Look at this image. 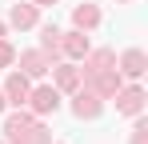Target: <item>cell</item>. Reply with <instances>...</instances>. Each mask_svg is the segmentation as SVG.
Masks as SVG:
<instances>
[{"mask_svg": "<svg viewBox=\"0 0 148 144\" xmlns=\"http://www.w3.org/2000/svg\"><path fill=\"white\" fill-rule=\"evenodd\" d=\"M32 4H36V8H52L56 0H32Z\"/></svg>", "mask_w": 148, "mask_h": 144, "instance_id": "e0dca14e", "label": "cell"}, {"mask_svg": "<svg viewBox=\"0 0 148 144\" xmlns=\"http://www.w3.org/2000/svg\"><path fill=\"white\" fill-rule=\"evenodd\" d=\"M40 52L48 56L52 64L60 60V28H56V24H44V32H40Z\"/></svg>", "mask_w": 148, "mask_h": 144, "instance_id": "7c38bea8", "label": "cell"}, {"mask_svg": "<svg viewBox=\"0 0 148 144\" xmlns=\"http://www.w3.org/2000/svg\"><path fill=\"white\" fill-rule=\"evenodd\" d=\"M8 64H16V48L0 36V68H8Z\"/></svg>", "mask_w": 148, "mask_h": 144, "instance_id": "9a60e30c", "label": "cell"}, {"mask_svg": "<svg viewBox=\"0 0 148 144\" xmlns=\"http://www.w3.org/2000/svg\"><path fill=\"white\" fill-rule=\"evenodd\" d=\"M100 108H104V100H100L88 84H80V88H76V100H72V116L76 120H96Z\"/></svg>", "mask_w": 148, "mask_h": 144, "instance_id": "277c9868", "label": "cell"}, {"mask_svg": "<svg viewBox=\"0 0 148 144\" xmlns=\"http://www.w3.org/2000/svg\"><path fill=\"white\" fill-rule=\"evenodd\" d=\"M144 72H148V56L140 52V48H128V52L120 56V76H128V80H140Z\"/></svg>", "mask_w": 148, "mask_h": 144, "instance_id": "30bf717a", "label": "cell"}, {"mask_svg": "<svg viewBox=\"0 0 148 144\" xmlns=\"http://www.w3.org/2000/svg\"><path fill=\"white\" fill-rule=\"evenodd\" d=\"M116 64V52L112 48H88V56H84V68H80V80H88V76H96V72H104V68H112Z\"/></svg>", "mask_w": 148, "mask_h": 144, "instance_id": "52a82bcc", "label": "cell"}, {"mask_svg": "<svg viewBox=\"0 0 148 144\" xmlns=\"http://www.w3.org/2000/svg\"><path fill=\"white\" fill-rule=\"evenodd\" d=\"M52 84H56L60 92H76V88H80V68L56 60V64H52Z\"/></svg>", "mask_w": 148, "mask_h": 144, "instance_id": "9c48e42d", "label": "cell"}, {"mask_svg": "<svg viewBox=\"0 0 148 144\" xmlns=\"http://www.w3.org/2000/svg\"><path fill=\"white\" fill-rule=\"evenodd\" d=\"M4 136H8V144H52V132L44 124H36V116L24 108L4 120Z\"/></svg>", "mask_w": 148, "mask_h": 144, "instance_id": "6da1fadb", "label": "cell"}, {"mask_svg": "<svg viewBox=\"0 0 148 144\" xmlns=\"http://www.w3.org/2000/svg\"><path fill=\"white\" fill-rule=\"evenodd\" d=\"M72 24L80 28V32L96 28V24H100V8H96V4H76V8H72Z\"/></svg>", "mask_w": 148, "mask_h": 144, "instance_id": "4fadbf2b", "label": "cell"}, {"mask_svg": "<svg viewBox=\"0 0 148 144\" xmlns=\"http://www.w3.org/2000/svg\"><path fill=\"white\" fill-rule=\"evenodd\" d=\"M80 84H88L100 100H112V96L120 92L124 76H120V68H104V72H96V76H88V80H80Z\"/></svg>", "mask_w": 148, "mask_h": 144, "instance_id": "3957f363", "label": "cell"}, {"mask_svg": "<svg viewBox=\"0 0 148 144\" xmlns=\"http://www.w3.org/2000/svg\"><path fill=\"white\" fill-rule=\"evenodd\" d=\"M4 108H8V100H4V88H0V112H4Z\"/></svg>", "mask_w": 148, "mask_h": 144, "instance_id": "ac0fdd59", "label": "cell"}, {"mask_svg": "<svg viewBox=\"0 0 148 144\" xmlns=\"http://www.w3.org/2000/svg\"><path fill=\"white\" fill-rule=\"evenodd\" d=\"M88 36L80 32V28H72V32H60V56H68V60H84L88 56Z\"/></svg>", "mask_w": 148, "mask_h": 144, "instance_id": "8992f818", "label": "cell"}, {"mask_svg": "<svg viewBox=\"0 0 148 144\" xmlns=\"http://www.w3.org/2000/svg\"><path fill=\"white\" fill-rule=\"evenodd\" d=\"M0 36H4V24H0Z\"/></svg>", "mask_w": 148, "mask_h": 144, "instance_id": "d6986e66", "label": "cell"}, {"mask_svg": "<svg viewBox=\"0 0 148 144\" xmlns=\"http://www.w3.org/2000/svg\"><path fill=\"white\" fill-rule=\"evenodd\" d=\"M28 92H32V84H28L24 72H8V80H4V100L20 108V104L28 100Z\"/></svg>", "mask_w": 148, "mask_h": 144, "instance_id": "ba28073f", "label": "cell"}, {"mask_svg": "<svg viewBox=\"0 0 148 144\" xmlns=\"http://www.w3.org/2000/svg\"><path fill=\"white\" fill-rule=\"evenodd\" d=\"M132 144H148V120L136 116V128H132Z\"/></svg>", "mask_w": 148, "mask_h": 144, "instance_id": "2e32d148", "label": "cell"}, {"mask_svg": "<svg viewBox=\"0 0 148 144\" xmlns=\"http://www.w3.org/2000/svg\"><path fill=\"white\" fill-rule=\"evenodd\" d=\"M24 104H32V116H48V112L60 108V88H56V84H40V88L28 92Z\"/></svg>", "mask_w": 148, "mask_h": 144, "instance_id": "7a4b0ae2", "label": "cell"}, {"mask_svg": "<svg viewBox=\"0 0 148 144\" xmlns=\"http://www.w3.org/2000/svg\"><path fill=\"white\" fill-rule=\"evenodd\" d=\"M16 60H20V72H24L28 80H32V76H44V72L52 68V60L44 56V52H20Z\"/></svg>", "mask_w": 148, "mask_h": 144, "instance_id": "8fae6325", "label": "cell"}, {"mask_svg": "<svg viewBox=\"0 0 148 144\" xmlns=\"http://www.w3.org/2000/svg\"><path fill=\"white\" fill-rule=\"evenodd\" d=\"M8 20L16 24V28H32V24H36V4H12Z\"/></svg>", "mask_w": 148, "mask_h": 144, "instance_id": "5bb4252c", "label": "cell"}, {"mask_svg": "<svg viewBox=\"0 0 148 144\" xmlns=\"http://www.w3.org/2000/svg\"><path fill=\"white\" fill-rule=\"evenodd\" d=\"M120 4H132V0H120Z\"/></svg>", "mask_w": 148, "mask_h": 144, "instance_id": "ffe728a7", "label": "cell"}, {"mask_svg": "<svg viewBox=\"0 0 148 144\" xmlns=\"http://www.w3.org/2000/svg\"><path fill=\"white\" fill-rule=\"evenodd\" d=\"M112 100H116V112H124V116H140V112H144V88H136V84H132V88H124L120 84V92L112 96Z\"/></svg>", "mask_w": 148, "mask_h": 144, "instance_id": "5b68a950", "label": "cell"}]
</instances>
